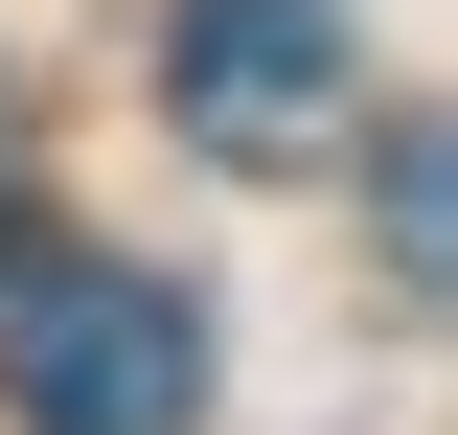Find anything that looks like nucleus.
I'll list each match as a JSON object with an SVG mask.
<instances>
[{
	"instance_id": "1",
	"label": "nucleus",
	"mask_w": 458,
	"mask_h": 435,
	"mask_svg": "<svg viewBox=\"0 0 458 435\" xmlns=\"http://www.w3.org/2000/svg\"><path fill=\"white\" fill-rule=\"evenodd\" d=\"M0 413L23 435H183L207 413V298L183 275H114V252H47L0 298Z\"/></svg>"
},
{
	"instance_id": "2",
	"label": "nucleus",
	"mask_w": 458,
	"mask_h": 435,
	"mask_svg": "<svg viewBox=\"0 0 458 435\" xmlns=\"http://www.w3.org/2000/svg\"><path fill=\"white\" fill-rule=\"evenodd\" d=\"M161 92L207 161H321L367 69H344V0H161Z\"/></svg>"
},
{
	"instance_id": "3",
	"label": "nucleus",
	"mask_w": 458,
	"mask_h": 435,
	"mask_svg": "<svg viewBox=\"0 0 458 435\" xmlns=\"http://www.w3.org/2000/svg\"><path fill=\"white\" fill-rule=\"evenodd\" d=\"M390 298H436V138L390 115Z\"/></svg>"
}]
</instances>
